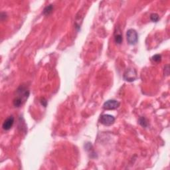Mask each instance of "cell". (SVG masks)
<instances>
[{
	"mask_svg": "<svg viewBox=\"0 0 170 170\" xmlns=\"http://www.w3.org/2000/svg\"><path fill=\"white\" fill-rule=\"evenodd\" d=\"M29 93V90L26 86L21 85L17 90V95L13 100L15 107L19 108L22 106L28 98Z\"/></svg>",
	"mask_w": 170,
	"mask_h": 170,
	"instance_id": "6da1fadb",
	"label": "cell"
},
{
	"mask_svg": "<svg viewBox=\"0 0 170 170\" xmlns=\"http://www.w3.org/2000/svg\"><path fill=\"white\" fill-rule=\"evenodd\" d=\"M126 39L128 44L135 45L138 41V35L137 31L133 29H130L126 32Z\"/></svg>",
	"mask_w": 170,
	"mask_h": 170,
	"instance_id": "7a4b0ae2",
	"label": "cell"
},
{
	"mask_svg": "<svg viewBox=\"0 0 170 170\" xmlns=\"http://www.w3.org/2000/svg\"><path fill=\"white\" fill-rule=\"evenodd\" d=\"M123 77L124 80L127 82H130V83L135 81L138 78L137 71L134 69H127L124 72Z\"/></svg>",
	"mask_w": 170,
	"mask_h": 170,
	"instance_id": "3957f363",
	"label": "cell"
},
{
	"mask_svg": "<svg viewBox=\"0 0 170 170\" xmlns=\"http://www.w3.org/2000/svg\"><path fill=\"white\" fill-rule=\"evenodd\" d=\"M120 105V103L116 101V100H108V101H106L104 104H103V108L106 110H115L119 107Z\"/></svg>",
	"mask_w": 170,
	"mask_h": 170,
	"instance_id": "277c9868",
	"label": "cell"
},
{
	"mask_svg": "<svg viewBox=\"0 0 170 170\" xmlns=\"http://www.w3.org/2000/svg\"><path fill=\"white\" fill-rule=\"evenodd\" d=\"M100 122L106 126H111L115 122V118L110 114H102L100 118Z\"/></svg>",
	"mask_w": 170,
	"mask_h": 170,
	"instance_id": "5b68a950",
	"label": "cell"
},
{
	"mask_svg": "<svg viewBox=\"0 0 170 170\" xmlns=\"http://www.w3.org/2000/svg\"><path fill=\"white\" fill-rule=\"evenodd\" d=\"M14 124V118L13 116H9L7 119H6L4 123H3V125H2V128L4 130H6V131H7V130H10L12 126H13Z\"/></svg>",
	"mask_w": 170,
	"mask_h": 170,
	"instance_id": "8992f818",
	"label": "cell"
},
{
	"mask_svg": "<svg viewBox=\"0 0 170 170\" xmlns=\"http://www.w3.org/2000/svg\"><path fill=\"white\" fill-rule=\"evenodd\" d=\"M114 41H115V42H116V43L117 45L122 44V42L123 41V37H122V33H121L120 29H117V31L115 32Z\"/></svg>",
	"mask_w": 170,
	"mask_h": 170,
	"instance_id": "52a82bcc",
	"label": "cell"
},
{
	"mask_svg": "<svg viewBox=\"0 0 170 170\" xmlns=\"http://www.w3.org/2000/svg\"><path fill=\"white\" fill-rule=\"evenodd\" d=\"M53 10V4L48 5L45 7L43 10V14L45 16H48V15H50L51 13H52Z\"/></svg>",
	"mask_w": 170,
	"mask_h": 170,
	"instance_id": "ba28073f",
	"label": "cell"
},
{
	"mask_svg": "<svg viewBox=\"0 0 170 170\" xmlns=\"http://www.w3.org/2000/svg\"><path fill=\"white\" fill-rule=\"evenodd\" d=\"M138 122L140 125L144 128H147L148 126V122L146 118L145 117H140L138 120Z\"/></svg>",
	"mask_w": 170,
	"mask_h": 170,
	"instance_id": "9c48e42d",
	"label": "cell"
},
{
	"mask_svg": "<svg viewBox=\"0 0 170 170\" xmlns=\"http://www.w3.org/2000/svg\"><path fill=\"white\" fill-rule=\"evenodd\" d=\"M150 19L153 21V22L157 23V21L160 20V16L157 13H151L150 15Z\"/></svg>",
	"mask_w": 170,
	"mask_h": 170,
	"instance_id": "30bf717a",
	"label": "cell"
},
{
	"mask_svg": "<svg viewBox=\"0 0 170 170\" xmlns=\"http://www.w3.org/2000/svg\"><path fill=\"white\" fill-rule=\"evenodd\" d=\"M151 59H152V60L154 62L159 63L161 61V60H162V56H161L159 54H155V55H154Z\"/></svg>",
	"mask_w": 170,
	"mask_h": 170,
	"instance_id": "8fae6325",
	"label": "cell"
},
{
	"mask_svg": "<svg viewBox=\"0 0 170 170\" xmlns=\"http://www.w3.org/2000/svg\"><path fill=\"white\" fill-rule=\"evenodd\" d=\"M164 74L166 76H168L169 74V65H167L164 67Z\"/></svg>",
	"mask_w": 170,
	"mask_h": 170,
	"instance_id": "7c38bea8",
	"label": "cell"
}]
</instances>
